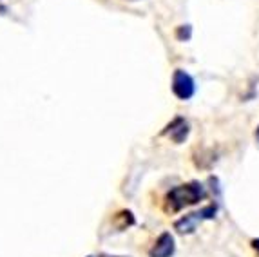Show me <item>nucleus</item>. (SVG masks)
I'll list each match as a JSON object with an SVG mask.
<instances>
[{"label":"nucleus","mask_w":259,"mask_h":257,"mask_svg":"<svg viewBox=\"0 0 259 257\" xmlns=\"http://www.w3.org/2000/svg\"><path fill=\"white\" fill-rule=\"evenodd\" d=\"M176 252V241L170 232H161L149 250V257H172Z\"/></svg>","instance_id":"nucleus-5"},{"label":"nucleus","mask_w":259,"mask_h":257,"mask_svg":"<svg viewBox=\"0 0 259 257\" xmlns=\"http://www.w3.org/2000/svg\"><path fill=\"white\" fill-rule=\"evenodd\" d=\"M216 214H218V205H207V206H203V208L196 210V212H190V214L178 219L176 223H174V230H176L178 234H183V236L194 234L199 225L208 221V219H214Z\"/></svg>","instance_id":"nucleus-2"},{"label":"nucleus","mask_w":259,"mask_h":257,"mask_svg":"<svg viewBox=\"0 0 259 257\" xmlns=\"http://www.w3.org/2000/svg\"><path fill=\"white\" fill-rule=\"evenodd\" d=\"M254 138H255V145L259 147V125L255 127V133H254Z\"/></svg>","instance_id":"nucleus-9"},{"label":"nucleus","mask_w":259,"mask_h":257,"mask_svg":"<svg viewBox=\"0 0 259 257\" xmlns=\"http://www.w3.org/2000/svg\"><path fill=\"white\" fill-rule=\"evenodd\" d=\"M172 93L178 100L187 102L194 96L196 93V81L194 78L187 73L185 69H176L172 74Z\"/></svg>","instance_id":"nucleus-3"},{"label":"nucleus","mask_w":259,"mask_h":257,"mask_svg":"<svg viewBox=\"0 0 259 257\" xmlns=\"http://www.w3.org/2000/svg\"><path fill=\"white\" fill-rule=\"evenodd\" d=\"M190 36H192V27L190 26H180L176 29V38L180 42H189Z\"/></svg>","instance_id":"nucleus-7"},{"label":"nucleus","mask_w":259,"mask_h":257,"mask_svg":"<svg viewBox=\"0 0 259 257\" xmlns=\"http://www.w3.org/2000/svg\"><path fill=\"white\" fill-rule=\"evenodd\" d=\"M189 134H190V125L182 116H176V118L161 131V136L168 138V140L172 143H176V145L185 142L187 138H189Z\"/></svg>","instance_id":"nucleus-4"},{"label":"nucleus","mask_w":259,"mask_h":257,"mask_svg":"<svg viewBox=\"0 0 259 257\" xmlns=\"http://www.w3.org/2000/svg\"><path fill=\"white\" fill-rule=\"evenodd\" d=\"M98 257H125V255H109V253H100Z\"/></svg>","instance_id":"nucleus-10"},{"label":"nucleus","mask_w":259,"mask_h":257,"mask_svg":"<svg viewBox=\"0 0 259 257\" xmlns=\"http://www.w3.org/2000/svg\"><path fill=\"white\" fill-rule=\"evenodd\" d=\"M207 197V189L199 181H189V183L178 185L170 189L163 197V210L165 214H178L189 206L198 205Z\"/></svg>","instance_id":"nucleus-1"},{"label":"nucleus","mask_w":259,"mask_h":257,"mask_svg":"<svg viewBox=\"0 0 259 257\" xmlns=\"http://www.w3.org/2000/svg\"><path fill=\"white\" fill-rule=\"evenodd\" d=\"M89 257H91V255H89Z\"/></svg>","instance_id":"nucleus-11"},{"label":"nucleus","mask_w":259,"mask_h":257,"mask_svg":"<svg viewBox=\"0 0 259 257\" xmlns=\"http://www.w3.org/2000/svg\"><path fill=\"white\" fill-rule=\"evenodd\" d=\"M250 246L254 248V252L257 253V257H259V237H254V239L250 241Z\"/></svg>","instance_id":"nucleus-8"},{"label":"nucleus","mask_w":259,"mask_h":257,"mask_svg":"<svg viewBox=\"0 0 259 257\" xmlns=\"http://www.w3.org/2000/svg\"><path fill=\"white\" fill-rule=\"evenodd\" d=\"M114 225H116L118 230H127L129 227L134 225V216L131 210H120L116 216H114Z\"/></svg>","instance_id":"nucleus-6"}]
</instances>
